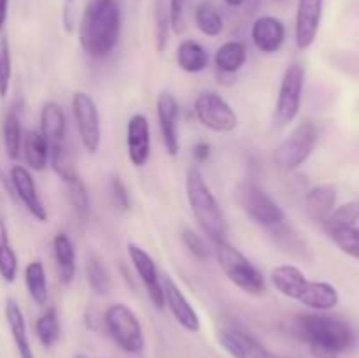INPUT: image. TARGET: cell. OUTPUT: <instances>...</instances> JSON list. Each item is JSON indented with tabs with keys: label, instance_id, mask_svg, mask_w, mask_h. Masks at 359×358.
Segmentation results:
<instances>
[{
	"label": "cell",
	"instance_id": "6da1fadb",
	"mask_svg": "<svg viewBox=\"0 0 359 358\" xmlns=\"http://www.w3.org/2000/svg\"><path fill=\"white\" fill-rule=\"evenodd\" d=\"M298 339L316 358H337L356 344V330L347 319L328 312H304L293 321Z\"/></svg>",
	"mask_w": 359,
	"mask_h": 358
},
{
	"label": "cell",
	"instance_id": "1f68e13d",
	"mask_svg": "<svg viewBox=\"0 0 359 358\" xmlns=\"http://www.w3.org/2000/svg\"><path fill=\"white\" fill-rule=\"evenodd\" d=\"M18 276V255L9 242V230L0 214V277L6 283H14Z\"/></svg>",
	"mask_w": 359,
	"mask_h": 358
},
{
	"label": "cell",
	"instance_id": "836d02e7",
	"mask_svg": "<svg viewBox=\"0 0 359 358\" xmlns=\"http://www.w3.org/2000/svg\"><path fill=\"white\" fill-rule=\"evenodd\" d=\"M359 220V200H349V202L342 204V206L335 207V209L330 213V216L323 221V227L325 230L333 232L339 230V228H347V227H356Z\"/></svg>",
	"mask_w": 359,
	"mask_h": 358
},
{
	"label": "cell",
	"instance_id": "52a82bcc",
	"mask_svg": "<svg viewBox=\"0 0 359 358\" xmlns=\"http://www.w3.org/2000/svg\"><path fill=\"white\" fill-rule=\"evenodd\" d=\"M305 88V67L300 62H293L284 70L277 91L276 107H273L272 121L277 128L291 125L298 118L302 109Z\"/></svg>",
	"mask_w": 359,
	"mask_h": 358
},
{
	"label": "cell",
	"instance_id": "ffe728a7",
	"mask_svg": "<svg viewBox=\"0 0 359 358\" xmlns=\"http://www.w3.org/2000/svg\"><path fill=\"white\" fill-rule=\"evenodd\" d=\"M4 314H6L7 326H9L11 337L14 340L18 354L20 358H35L34 350H32L30 339H28V329L27 319H25L23 311H21L20 304L14 298H6V305H4Z\"/></svg>",
	"mask_w": 359,
	"mask_h": 358
},
{
	"label": "cell",
	"instance_id": "d6986e66",
	"mask_svg": "<svg viewBox=\"0 0 359 358\" xmlns=\"http://www.w3.org/2000/svg\"><path fill=\"white\" fill-rule=\"evenodd\" d=\"M53 255H55L56 274L63 286H70L76 279L77 274V260H76V246L67 232H58L53 237Z\"/></svg>",
	"mask_w": 359,
	"mask_h": 358
},
{
	"label": "cell",
	"instance_id": "8992f818",
	"mask_svg": "<svg viewBox=\"0 0 359 358\" xmlns=\"http://www.w3.org/2000/svg\"><path fill=\"white\" fill-rule=\"evenodd\" d=\"M319 142V128L311 119L298 123L290 135L277 146L273 161L280 171L293 172L312 157Z\"/></svg>",
	"mask_w": 359,
	"mask_h": 358
},
{
	"label": "cell",
	"instance_id": "7c38bea8",
	"mask_svg": "<svg viewBox=\"0 0 359 358\" xmlns=\"http://www.w3.org/2000/svg\"><path fill=\"white\" fill-rule=\"evenodd\" d=\"M9 183L14 195L20 200L21 206L28 211V214L39 223H46L48 221V209H46L44 202L39 195L32 172L23 165H13L9 171Z\"/></svg>",
	"mask_w": 359,
	"mask_h": 358
},
{
	"label": "cell",
	"instance_id": "e0dca14e",
	"mask_svg": "<svg viewBox=\"0 0 359 358\" xmlns=\"http://www.w3.org/2000/svg\"><path fill=\"white\" fill-rule=\"evenodd\" d=\"M251 41L263 55H273L280 51L286 42V27L273 16H262L255 20L251 27Z\"/></svg>",
	"mask_w": 359,
	"mask_h": 358
},
{
	"label": "cell",
	"instance_id": "7bdbcfd3",
	"mask_svg": "<svg viewBox=\"0 0 359 358\" xmlns=\"http://www.w3.org/2000/svg\"><path fill=\"white\" fill-rule=\"evenodd\" d=\"M193 158H195L196 164H205L210 158V144L205 140H200L193 146Z\"/></svg>",
	"mask_w": 359,
	"mask_h": 358
},
{
	"label": "cell",
	"instance_id": "681fc988",
	"mask_svg": "<svg viewBox=\"0 0 359 358\" xmlns=\"http://www.w3.org/2000/svg\"><path fill=\"white\" fill-rule=\"evenodd\" d=\"M65 2H72V0H65Z\"/></svg>",
	"mask_w": 359,
	"mask_h": 358
},
{
	"label": "cell",
	"instance_id": "f6af8a7d",
	"mask_svg": "<svg viewBox=\"0 0 359 358\" xmlns=\"http://www.w3.org/2000/svg\"><path fill=\"white\" fill-rule=\"evenodd\" d=\"M7 11H9V0H0V32L6 27Z\"/></svg>",
	"mask_w": 359,
	"mask_h": 358
},
{
	"label": "cell",
	"instance_id": "d4e9b609",
	"mask_svg": "<svg viewBox=\"0 0 359 358\" xmlns=\"http://www.w3.org/2000/svg\"><path fill=\"white\" fill-rule=\"evenodd\" d=\"M175 62L182 72L200 74L209 67V53L200 42L184 39L175 49Z\"/></svg>",
	"mask_w": 359,
	"mask_h": 358
},
{
	"label": "cell",
	"instance_id": "d590c367",
	"mask_svg": "<svg viewBox=\"0 0 359 358\" xmlns=\"http://www.w3.org/2000/svg\"><path fill=\"white\" fill-rule=\"evenodd\" d=\"M330 237L335 242L337 248L349 255L351 258L359 262V228L358 227H347L339 228V230L330 232Z\"/></svg>",
	"mask_w": 359,
	"mask_h": 358
},
{
	"label": "cell",
	"instance_id": "484cf974",
	"mask_svg": "<svg viewBox=\"0 0 359 358\" xmlns=\"http://www.w3.org/2000/svg\"><path fill=\"white\" fill-rule=\"evenodd\" d=\"M4 146L11 160H18L21 157V146H23V126H21V104L16 102L6 112L2 125Z\"/></svg>",
	"mask_w": 359,
	"mask_h": 358
},
{
	"label": "cell",
	"instance_id": "44dd1931",
	"mask_svg": "<svg viewBox=\"0 0 359 358\" xmlns=\"http://www.w3.org/2000/svg\"><path fill=\"white\" fill-rule=\"evenodd\" d=\"M298 302L316 312H328L339 305L340 297L337 288L326 281H307Z\"/></svg>",
	"mask_w": 359,
	"mask_h": 358
},
{
	"label": "cell",
	"instance_id": "277c9868",
	"mask_svg": "<svg viewBox=\"0 0 359 358\" xmlns=\"http://www.w3.org/2000/svg\"><path fill=\"white\" fill-rule=\"evenodd\" d=\"M212 246V255L216 256L217 265L231 284H235L238 290L252 295V297H259V295L265 293L266 283L262 270L241 249L235 248L228 241L216 242Z\"/></svg>",
	"mask_w": 359,
	"mask_h": 358
},
{
	"label": "cell",
	"instance_id": "9c48e42d",
	"mask_svg": "<svg viewBox=\"0 0 359 358\" xmlns=\"http://www.w3.org/2000/svg\"><path fill=\"white\" fill-rule=\"evenodd\" d=\"M193 112L200 125L216 133H230L238 126L235 109L216 91H202L193 102Z\"/></svg>",
	"mask_w": 359,
	"mask_h": 358
},
{
	"label": "cell",
	"instance_id": "7dc6e473",
	"mask_svg": "<svg viewBox=\"0 0 359 358\" xmlns=\"http://www.w3.org/2000/svg\"><path fill=\"white\" fill-rule=\"evenodd\" d=\"M223 2L230 7H241V6H244L248 0H223Z\"/></svg>",
	"mask_w": 359,
	"mask_h": 358
},
{
	"label": "cell",
	"instance_id": "60d3db41",
	"mask_svg": "<svg viewBox=\"0 0 359 358\" xmlns=\"http://www.w3.org/2000/svg\"><path fill=\"white\" fill-rule=\"evenodd\" d=\"M111 193L114 199L116 206L123 211L132 209V195H130L128 188H126L125 181L119 175H112L111 178Z\"/></svg>",
	"mask_w": 359,
	"mask_h": 358
},
{
	"label": "cell",
	"instance_id": "ee69618b",
	"mask_svg": "<svg viewBox=\"0 0 359 358\" xmlns=\"http://www.w3.org/2000/svg\"><path fill=\"white\" fill-rule=\"evenodd\" d=\"M84 323H86V326L90 330H97L98 325H100V319H98L97 312L86 311V314H84Z\"/></svg>",
	"mask_w": 359,
	"mask_h": 358
},
{
	"label": "cell",
	"instance_id": "5bb4252c",
	"mask_svg": "<svg viewBox=\"0 0 359 358\" xmlns=\"http://www.w3.org/2000/svg\"><path fill=\"white\" fill-rule=\"evenodd\" d=\"M161 286H163L165 307L170 311V314L174 316L175 321H177L182 329L188 330V332H200L202 321H200L198 312L193 307L191 302L188 300L184 291L179 288V284L172 279L170 274H163V276H161Z\"/></svg>",
	"mask_w": 359,
	"mask_h": 358
},
{
	"label": "cell",
	"instance_id": "7402d4cb",
	"mask_svg": "<svg viewBox=\"0 0 359 358\" xmlns=\"http://www.w3.org/2000/svg\"><path fill=\"white\" fill-rule=\"evenodd\" d=\"M337 200H339V190H337V186L332 185V183H323V185L312 186L305 193L304 202L309 216L314 218L319 223H323L330 216V213L337 207Z\"/></svg>",
	"mask_w": 359,
	"mask_h": 358
},
{
	"label": "cell",
	"instance_id": "4fadbf2b",
	"mask_svg": "<svg viewBox=\"0 0 359 358\" xmlns=\"http://www.w3.org/2000/svg\"><path fill=\"white\" fill-rule=\"evenodd\" d=\"M179 109L177 98L168 90H163L156 98V116L160 125L161 140H163L165 151L168 157H177L181 151V140H179Z\"/></svg>",
	"mask_w": 359,
	"mask_h": 358
},
{
	"label": "cell",
	"instance_id": "c3c4849f",
	"mask_svg": "<svg viewBox=\"0 0 359 358\" xmlns=\"http://www.w3.org/2000/svg\"><path fill=\"white\" fill-rule=\"evenodd\" d=\"M74 358H88V357H86V354H84V353H77Z\"/></svg>",
	"mask_w": 359,
	"mask_h": 358
},
{
	"label": "cell",
	"instance_id": "f1b7e54d",
	"mask_svg": "<svg viewBox=\"0 0 359 358\" xmlns=\"http://www.w3.org/2000/svg\"><path fill=\"white\" fill-rule=\"evenodd\" d=\"M84 274H86V283L90 290L98 297H105L111 291V274H109L105 262L97 255L90 253L84 262Z\"/></svg>",
	"mask_w": 359,
	"mask_h": 358
},
{
	"label": "cell",
	"instance_id": "f546056e",
	"mask_svg": "<svg viewBox=\"0 0 359 358\" xmlns=\"http://www.w3.org/2000/svg\"><path fill=\"white\" fill-rule=\"evenodd\" d=\"M35 336L46 350H51L58 343L60 336H62V326H60L58 309L55 305L46 307L42 314L35 319Z\"/></svg>",
	"mask_w": 359,
	"mask_h": 358
},
{
	"label": "cell",
	"instance_id": "3957f363",
	"mask_svg": "<svg viewBox=\"0 0 359 358\" xmlns=\"http://www.w3.org/2000/svg\"><path fill=\"white\" fill-rule=\"evenodd\" d=\"M186 199H188L189 209L195 216L196 225L202 234L209 239L212 244L226 241L228 227L224 214L221 211L219 202L212 193L210 186L207 185L202 171L198 167H189L186 172Z\"/></svg>",
	"mask_w": 359,
	"mask_h": 358
},
{
	"label": "cell",
	"instance_id": "4dcf8cb0",
	"mask_svg": "<svg viewBox=\"0 0 359 358\" xmlns=\"http://www.w3.org/2000/svg\"><path fill=\"white\" fill-rule=\"evenodd\" d=\"M193 18H195L196 28L207 37H217L223 32V16L210 0H203L196 6Z\"/></svg>",
	"mask_w": 359,
	"mask_h": 358
},
{
	"label": "cell",
	"instance_id": "603a6c76",
	"mask_svg": "<svg viewBox=\"0 0 359 358\" xmlns=\"http://www.w3.org/2000/svg\"><path fill=\"white\" fill-rule=\"evenodd\" d=\"M307 281V276L302 272V269H298L297 265H291V263H283V265H277L270 270V283L273 284V288L280 295L293 298V300H298L302 291L305 290Z\"/></svg>",
	"mask_w": 359,
	"mask_h": 358
},
{
	"label": "cell",
	"instance_id": "cb8c5ba5",
	"mask_svg": "<svg viewBox=\"0 0 359 358\" xmlns=\"http://www.w3.org/2000/svg\"><path fill=\"white\" fill-rule=\"evenodd\" d=\"M248 62V48L241 41H228L216 49L214 65L224 76H235Z\"/></svg>",
	"mask_w": 359,
	"mask_h": 358
},
{
	"label": "cell",
	"instance_id": "74e56055",
	"mask_svg": "<svg viewBox=\"0 0 359 358\" xmlns=\"http://www.w3.org/2000/svg\"><path fill=\"white\" fill-rule=\"evenodd\" d=\"M181 241L182 244H184V248L188 249L195 258L207 260L210 255H212V251H210L209 246H207L205 239H203L200 234H196L193 228H184V230H182Z\"/></svg>",
	"mask_w": 359,
	"mask_h": 358
},
{
	"label": "cell",
	"instance_id": "8d00e7d4",
	"mask_svg": "<svg viewBox=\"0 0 359 358\" xmlns=\"http://www.w3.org/2000/svg\"><path fill=\"white\" fill-rule=\"evenodd\" d=\"M11 77H13V58L7 37H0V97L6 98L11 90Z\"/></svg>",
	"mask_w": 359,
	"mask_h": 358
},
{
	"label": "cell",
	"instance_id": "5b68a950",
	"mask_svg": "<svg viewBox=\"0 0 359 358\" xmlns=\"http://www.w3.org/2000/svg\"><path fill=\"white\" fill-rule=\"evenodd\" d=\"M102 323L119 350L130 354L142 353L146 347V336L139 318L128 305L121 302L111 304L105 309Z\"/></svg>",
	"mask_w": 359,
	"mask_h": 358
},
{
	"label": "cell",
	"instance_id": "ab89813d",
	"mask_svg": "<svg viewBox=\"0 0 359 358\" xmlns=\"http://www.w3.org/2000/svg\"><path fill=\"white\" fill-rule=\"evenodd\" d=\"M168 30H170V20H168V11L163 9L161 4H158L156 9V49L165 51L168 44Z\"/></svg>",
	"mask_w": 359,
	"mask_h": 358
},
{
	"label": "cell",
	"instance_id": "d6a6232c",
	"mask_svg": "<svg viewBox=\"0 0 359 358\" xmlns=\"http://www.w3.org/2000/svg\"><path fill=\"white\" fill-rule=\"evenodd\" d=\"M67 188V197H69V202L72 206L74 213L79 218L81 221H86L90 218L91 213V204H90V193H88L86 185L81 179V175H74L72 179L63 183Z\"/></svg>",
	"mask_w": 359,
	"mask_h": 358
},
{
	"label": "cell",
	"instance_id": "30bf717a",
	"mask_svg": "<svg viewBox=\"0 0 359 358\" xmlns=\"http://www.w3.org/2000/svg\"><path fill=\"white\" fill-rule=\"evenodd\" d=\"M72 114L81 144L88 153L95 154L102 144L100 112L97 102L86 91H76L72 95Z\"/></svg>",
	"mask_w": 359,
	"mask_h": 358
},
{
	"label": "cell",
	"instance_id": "e575fe53",
	"mask_svg": "<svg viewBox=\"0 0 359 358\" xmlns=\"http://www.w3.org/2000/svg\"><path fill=\"white\" fill-rule=\"evenodd\" d=\"M217 340H219L221 347H223L231 358H248L244 330L221 329L219 332H217Z\"/></svg>",
	"mask_w": 359,
	"mask_h": 358
},
{
	"label": "cell",
	"instance_id": "f35d334b",
	"mask_svg": "<svg viewBox=\"0 0 359 358\" xmlns=\"http://www.w3.org/2000/svg\"><path fill=\"white\" fill-rule=\"evenodd\" d=\"M189 0H170L168 4V20L170 30L174 34H182L186 30V14H188Z\"/></svg>",
	"mask_w": 359,
	"mask_h": 358
},
{
	"label": "cell",
	"instance_id": "ba28073f",
	"mask_svg": "<svg viewBox=\"0 0 359 358\" xmlns=\"http://www.w3.org/2000/svg\"><path fill=\"white\" fill-rule=\"evenodd\" d=\"M238 199L244 213L256 225L270 230H277L286 223V213L273 197L255 183H244L238 190Z\"/></svg>",
	"mask_w": 359,
	"mask_h": 358
},
{
	"label": "cell",
	"instance_id": "bcb514c9",
	"mask_svg": "<svg viewBox=\"0 0 359 358\" xmlns=\"http://www.w3.org/2000/svg\"><path fill=\"white\" fill-rule=\"evenodd\" d=\"M63 23H65V30H72V9L69 6L65 7V13H63Z\"/></svg>",
	"mask_w": 359,
	"mask_h": 358
},
{
	"label": "cell",
	"instance_id": "2e32d148",
	"mask_svg": "<svg viewBox=\"0 0 359 358\" xmlns=\"http://www.w3.org/2000/svg\"><path fill=\"white\" fill-rule=\"evenodd\" d=\"M325 0H298L297 21H294V42L305 51L314 44L323 20Z\"/></svg>",
	"mask_w": 359,
	"mask_h": 358
},
{
	"label": "cell",
	"instance_id": "9a60e30c",
	"mask_svg": "<svg viewBox=\"0 0 359 358\" xmlns=\"http://www.w3.org/2000/svg\"><path fill=\"white\" fill-rule=\"evenodd\" d=\"M151 126L146 114H133L126 125V153L133 167H146L151 158Z\"/></svg>",
	"mask_w": 359,
	"mask_h": 358
},
{
	"label": "cell",
	"instance_id": "4316f807",
	"mask_svg": "<svg viewBox=\"0 0 359 358\" xmlns=\"http://www.w3.org/2000/svg\"><path fill=\"white\" fill-rule=\"evenodd\" d=\"M21 154L28 167L35 172H42L49 165V146L39 130H28L23 135Z\"/></svg>",
	"mask_w": 359,
	"mask_h": 358
},
{
	"label": "cell",
	"instance_id": "7a4b0ae2",
	"mask_svg": "<svg viewBox=\"0 0 359 358\" xmlns=\"http://www.w3.org/2000/svg\"><path fill=\"white\" fill-rule=\"evenodd\" d=\"M121 23L119 0H88L77 27L81 49L93 60L107 58L118 48Z\"/></svg>",
	"mask_w": 359,
	"mask_h": 358
},
{
	"label": "cell",
	"instance_id": "b9f144b4",
	"mask_svg": "<svg viewBox=\"0 0 359 358\" xmlns=\"http://www.w3.org/2000/svg\"><path fill=\"white\" fill-rule=\"evenodd\" d=\"M244 340L245 347H248V358H283L279 354L272 353V351L266 350L259 340H256L251 333L244 332Z\"/></svg>",
	"mask_w": 359,
	"mask_h": 358
},
{
	"label": "cell",
	"instance_id": "ac0fdd59",
	"mask_svg": "<svg viewBox=\"0 0 359 358\" xmlns=\"http://www.w3.org/2000/svg\"><path fill=\"white\" fill-rule=\"evenodd\" d=\"M39 132L48 142L49 151L56 150L69 144L67 140V116L58 102H46L41 109V119H39Z\"/></svg>",
	"mask_w": 359,
	"mask_h": 358
},
{
	"label": "cell",
	"instance_id": "83f0119b",
	"mask_svg": "<svg viewBox=\"0 0 359 358\" xmlns=\"http://www.w3.org/2000/svg\"><path fill=\"white\" fill-rule=\"evenodd\" d=\"M25 286H27L28 295L32 300L39 305L44 307L48 304L49 298V288H48V274H46L44 263L41 260H32L25 267Z\"/></svg>",
	"mask_w": 359,
	"mask_h": 358
},
{
	"label": "cell",
	"instance_id": "8fae6325",
	"mask_svg": "<svg viewBox=\"0 0 359 358\" xmlns=\"http://www.w3.org/2000/svg\"><path fill=\"white\" fill-rule=\"evenodd\" d=\"M126 251H128V258L132 262L133 270L139 276L140 283L144 284L147 291V297L153 302L154 307L158 311L165 307V297H163V286H161V274L158 270L156 262L153 260V256L139 246L137 242H128L126 246Z\"/></svg>",
	"mask_w": 359,
	"mask_h": 358
}]
</instances>
